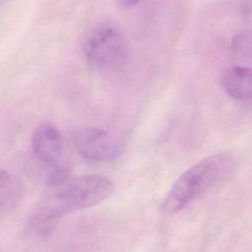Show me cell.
Masks as SVG:
<instances>
[{
  "label": "cell",
  "mask_w": 252,
  "mask_h": 252,
  "mask_svg": "<svg viewBox=\"0 0 252 252\" xmlns=\"http://www.w3.org/2000/svg\"><path fill=\"white\" fill-rule=\"evenodd\" d=\"M48 186L28 221V232L36 237L50 233L65 215L95 206L113 191L112 181L98 174L67 177Z\"/></svg>",
  "instance_id": "6da1fadb"
},
{
  "label": "cell",
  "mask_w": 252,
  "mask_h": 252,
  "mask_svg": "<svg viewBox=\"0 0 252 252\" xmlns=\"http://www.w3.org/2000/svg\"><path fill=\"white\" fill-rule=\"evenodd\" d=\"M237 167L236 158L229 153L204 158L176 179L161 204V210L167 215L180 212L204 193L231 179Z\"/></svg>",
  "instance_id": "7a4b0ae2"
},
{
  "label": "cell",
  "mask_w": 252,
  "mask_h": 252,
  "mask_svg": "<svg viewBox=\"0 0 252 252\" xmlns=\"http://www.w3.org/2000/svg\"><path fill=\"white\" fill-rule=\"evenodd\" d=\"M81 50L88 63L98 70H116L129 56L124 33L114 25L102 23L89 29L82 37Z\"/></svg>",
  "instance_id": "3957f363"
},
{
  "label": "cell",
  "mask_w": 252,
  "mask_h": 252,
  "mask_svg": "<svg viewBox=\"0 0 252 252\" xmlns=\"http://www.w3.org/2000/svg\"><path fill=\"white\" fill-rule=\"evenodd\" d=\"M73 141L78 153L90 161H110L120 154L119 143L106 131L96 127L78 130L74 134Z\"/></svg>",
  "instance_id": "277c9868"
},
{
  "label": "cell",
  "mask_w": 252,
  "mask_h": 252,
  "mask_svg": "<svg viewBox=\"0 0 252 252\" xmlns=\"http://www.w3.org/2000/svg\"><path fill=\"white\" fill-rule=\"evenodd\" d=\"M32 145L37 159L53 167L57 165L62 155V138L55 126L49 123L38 125L32 134Z\"/></svg>",
  "instance_id": "5b68a950"
},
{
  "label": "cell",
  "mask_w": 252,
  "mask_h": 252,
  "mask_svg": "<svg viewBox=\"0 0 252 252\" xmlns=\"http://www.w3.org/2000/svg\"><path fill=\"white\" fill-rule=\"evenodd\" d=\"M223 91L239 101L252 100V69L233 66L226 69L220 79Z\"/></svg>",
  "instance_id": "8992f818"
},
{
  "label": "cell",
  "mask_w": 252,
  "mask_h": 252,
  "mask_svg": "<svg viewBox=\"0 0 252 252\" xmlns=\"http://www.w3.org/2000/svg\"><path fill=\"white\" fill-rule=\"evenodd\" d=\"M22 196V183L19 178L5 169L0 173V209L1 214L14 210Z\"/></svg>",
  "instance_id": "52a82bcc"
},
{
  "label": "cell",
  "mask_w": 252,
  "mask_h": 252,
  "mask_svg": "<svg viewBox=\"0 0 252 252\" xmlns=\"http://www.w3.org/2000/svg\"><path fill=\"white\" fill-rule=\"evenodd\" d=\"M140 0H117L118 5L123 8H130L139 3Z\"/></svg>",
  "instance_id": "ba28073f"
}]
</instances>
